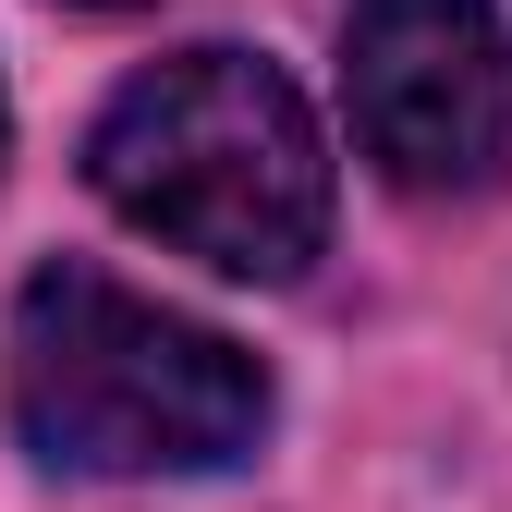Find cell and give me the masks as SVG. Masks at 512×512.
Returning <instances> with one entry per match:
<instances>
[{
  "mask_svg": "<svg viewBox=\"0 0 512 512\" xmlns=\"http://www.w3.org/2000/svg\"><path fill=\"white\" fill-rule=\"evenodd\" d=\"M98 196L220 281H293L330 232V147L256 49H171L98 110Z\"/></svg>",
  "mask_w": 512,
  "mask_h": 512,
  "instance_id": "cell-1",
  "label": "cell"
},
{
  "mask_svg": "<svg viewBox=\"0 0 512 512\" xmlns=\"http://www.w3.org/2000/svg\"><path fill=\"white\" fill-rule=\"evenodd\" d=\"M13 427L74 476H208L256 452L269 378L244 342L98 269H37L13 293Z\"/></svg>",
  "mask_w": 512,
  "mask_h": 512,
  "instance_id": "cell-2",
  "label": "cell"
},
{
  "mask_svg": "<svg viewBox=\"0 0 512 512\" xmlns=\"http://www.w3.org/2000/svg\"><path fill=\"white\" fill-rule=\"evenodd\" d=\"M342 98H354L366 159L415 196L488 183L512 159V61H500L488 0H354Z\"/></svg>",
  "mask_w": 512,
  "mask_h": 512,
  "instance_id": "cell-3",
  "label": "cell"
},
{
  "mask_svg": "<svg viewBox=\"0 0 512 512\" xmlns=\"http://www.w3.org/2000/svg\"><path fill=\"white\" fill-rule=\"evenodd\" d=\"M74 13H135V0H74Z\"/></svg>",
  "mask_w": 512,
  "mask_h": 512,
  "instance_id": "cell-4",
  "label": "cell"
}]
</instances>
